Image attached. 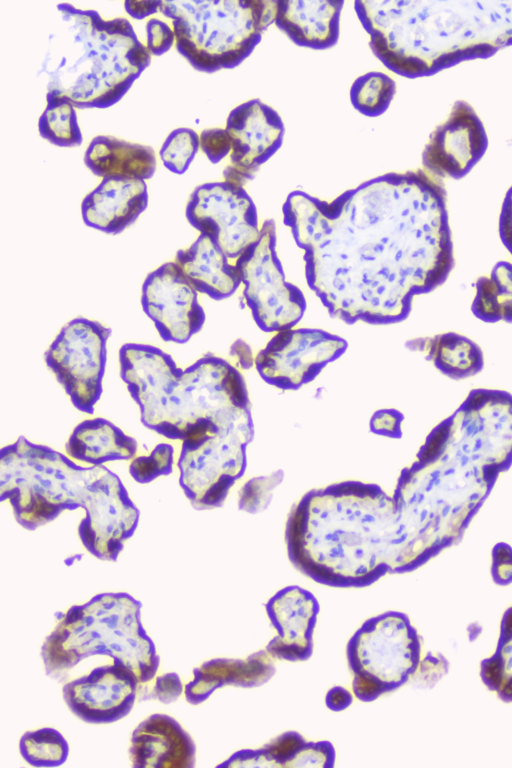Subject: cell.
<instances>
[{
    "instance_id": "1",
    "label": "cell",
    "mask_w": 512,
    "mask_h": 768,
    "mask_svg": "<svg viewBox=\"0 0 512 768\" xmlns=\"http://www.w3.org/2000/svg\"><path fill=\"white\" fill-rule=\"evenodd\" d=\"M282 213L311 290L346 323L406 319L414 298L454 267L443 180L423 168L376 176L331 201L292 191Z\"/></svg>"
},
{
    "instance_id": "2",
    "label": "cell",
    "mask_w": 512,
    "mask_h": 768,
    "mask_svg": "<svg viewBox=\"0 0 512 768\" xmlns=\"http://www.w3.org/2000/svg\"><path fill=\"white\" fill-rule=\"evenodd\" d=\"M512 465V394L474 389L437 424L392 494L396 574L411 572L455 545Z\"/></svg>"
},
{
    "instance_id": "3",
    "label": "cell",
    "mask_w": 512,
    "mask_h": 768,
    "mask_svg": "<svg viewBox=\"0 0 512 768\" xmlns=\"http://www.w3.org/2000/svg\"><path fill=\"white\" fill-rule=\"evenodd\" d=\"M285 543L294 567L322 585L362 588L396 574L392 495L356 480L312 489L292 506Z\"/></svg>"
},
{
    "instance_id": "4",
    "label": "cell",
    "mask_w": 512,
    "mask_h": 768,
    "mask_svg": "<svg viewBox=\"0 0 512 768\" xmlns=\"http://www.w3.org/2000/svg\"><path fill=\"white\" fill-rule=\"evenodd\" d=\"M0 497L28 530L81 507L85 515L78 526L79 538L90 554L103 561H116L139 521L138 508L112 471L103 465H78L24 436L1 449Z\"/></svg>"
},
{
    "instance_id": "5",
    "label": "cell",
    "mask_w": 512,
    "mask_h": 768,
    "mask_svg": "<svg viewBox=\"0 0 512 768\" xmlns=\"http://www.w3.org/2000/svg\"><path fill=\"white\" fill-rule=\"evenodd\" d=\"M354 10L376 58L406 78L512 46V0H356Z\"/></svg>"
},
{
    "instance_id": "6",
    "label": "cell",
    "mask_w": 512,
    "mask_h": 768,
    "mask_svg": "<svg viewBox=\"0 0 512 768\" xmlns=\"http://www.w3.org/2000/svg\"><path fill=\"white\" fill-rule=\"evenodd\" d=\"M119 363L143 425L165 438L183 441L252 419L245 380L221 357L206 354L181 369L158 347L127 343Z\"/></svg>"
},
{
    "instance_id": "7",
    "label": "cell",
    "mask_w": 512,
    "mask_h": 768,
    "mask_svg": "<svg viewBox=\"0 0 512 768\" xmlns=\"http://www.w3.org/2000/svg\"><path fill=\"white\" fill-rule=\"evenodd\" d=\"M57 12L38 73L46 94L80 109L113 106L149 66L151 53L125 18L106 20L69 3Z\"/></svg>"
},
{
    "instance_id": "8",
    "label": "cell",
    "mask_w": 512,
    "mask_h": 768,
    "mask_svg": "<svg viewBox=\"0 0 512 768\" xmlns=\"http://www.w3.org/2000/svg\"><path fill=\"white\" fill-rule=\"evenodd\" d=\"M141 608V602L125 592L100 593L71 606L42 644L46 674L63 679L84 659L108 656L130 668L140 685L152 681L160 657L142 625Z\"/></svg>"
},
{
    "instance_id": "9",
    "label": "cell",
    "mask_w": 512,
    "mask_h": 768,
    "mask_svg": "<svg viewBox=\"0 0 512 768\" xmlns=\"http://www.w3.org/2000/svg\"><path fill=\"white\" fill-rule=\"evenodd\" d=\"M276 0H170L159 12L172 21L177 51L200 72L240 65L274 24Z\"/></svg>"
},
{
    "instance_id": "10",
    "label": "cell",
    "mask_w": 512,
    "mask_h": 768,
    "mask_svg": "<svg viewBox=\"0 0 512 768\" xmlns=\"http://www.w3.org/2000/svg\"><path fill=\"white\" fill-rule=\"evenodd\" d=\"M346 653L353 693L363 702L402 687L433 657L422 658L419 634L399 611L366 620L350 638Z\"/></svg>"
},
{
    "instance_id": "11",
    "label": "cell",
    "mask_w": 512,
    "mask_h": 768,
    "mask_svg": "<svg viewBox=\"0 0 512 768\" xmlns=\"http://www.w3.org/2000/svg\"><path fill=\"white\" fill-rule=\"evenodd\" d=\"M253 432V420H250L182 441L179 484L194 508L206 510L222 506L244 474L246 451Z\"/></svg>"
},
{
    "instance_id": "12",
    "label": "cell",
    "mask_w": 512,
    "mask_h": 768,
    "mask_svg": "<svg viewBox=\"0 0 512 768\" xmlns=\"http://www.w3.org/2000/svg\"><path fill=\"white\" fill-rule=\"evenodd\" d=\"M243 295L254 321L265 332L295 327L304 315L302 291L286 280L276 250V226L268 219L258 239L236 260Z\"/></svg>"
},
{
    "instance_id": "13",
    "label": "cell",
    "mask_w": 512,
    "mask_h": 768,
    "mask_svg": "<svg viewBox=\"0 0 512 768\" xmlns=\"http://www.w3.org/2000/svg\"><path fill=\"white\" fill-rule=\"evenodd\" d=\"M111 330L83 317L62 327L45 353V362L81 412L92 414L103 391L107 341Z\"/></svg>"
},
{
    "instance_id": "14",
    "label": "cell",
    "mask_w": 512,
    "mask_h": 768,
    "mask_svg": "<svg viewBox=\"0 0 512 768\" xmlns=\"http://www.w3.org/2000/svg\"><path fill=\"white\" fill-rule=\"evenodd\" d=\"M185 215L192 227L212 238L233 262L260 235L252 198L244 186L225 180L196 187Z\"/></svg>"
},
{
    "instance_id": "15",
    "label": "cell",
    "mask_w": 512,
    "mask_h": 768,
    "mask_svg": "<svg viewBox=\"0 0 512 768\" xmlns=\"http://www.w3.org/2000/svg\"><path fill=\"white\" fill-rule=\"evenodd\" d=\"M338 335L316 328H288L270 338L254 359L261 378L281 390H297L313 381L346 350Z\"/></svg>"
},
{
    "instance_id": "16",
    "label": "cell",
    "mask_w": 512,
    "mask_h": 768,
    "mask_svg": "<svg viewBox=\"0 0 512 768\" xmlns=\"http://www.w3.org/2000/svg\"><path fill=\"white\" fill-rule=\"evenodd\" d=\"M225 130L231 152L223 180L242 186L279 150L285 133L281 116L260 99L248 100L232 109Z\"/></svg>"
},
{
    "instance_id": "17",
    "label": "cell",
    "mask_w": 512,
    "mask_h": 768,
    "mask_svg": "<svg viewBox=\"0 0 512 768\" xmlns=\"http://www.w3.org/2000/svg\"><path fill=\"white\" fill-rule=\"evenodd\" d=\"M141 303L165 341L185 343L205 322L198 292L173 261L148 274L142 285Z\"/></svg>"
},
{
    "instance_id": "18",
    "label": "cell",
    "mask_w": 512,
    "mask_h": 768,
    "mask_svg": "<svg viewBox=\"0 0 512 768\" xmlns=\"http://www.w3.org/2000/svg\"><path fill=\"white\" fill-rule=\"evenodd\" d=\"M487 147L488 137L480 117L468 102L458 100L431 133L422 152V166L441 180L460 179L481 160Z\"/></svg>"
},
{
    "instance_id": "19",
    "label": "cell",
    "mask_w": 512,
    "mask_h": 768,
    "mask_svg": "<svg viewBox=\"0 0 512 768\" xmlns=\"http://www.w3.org/2000/svg\"><path fill=\"white\" fill-rule=\"evenodd\" d=\"M140 686L137 675L119 663L97 666L66 682L63 699L69 710L90 724H110L132 710Z\"/></svg>"
},
{
    "instance_id": "20",
    "label": "cell",
    "mask_w": 512,
    "mask_h": 768,
    "mask_svg": "<svg viewBox=\"0 0 512 768\" xmlns=\"http://www.w3.org/2000/svg\"><path fill=\"white\" fill-rule=\"evenodd\" d=\"M275 636L265 651L272 659L299 662L313 653L319 604L308 590L293 585L275 593L266 604Z\"/></svg>"
},
{
    "instance_id": "21",
    "label": "cell",
    "mask_w": 512,
    "mask_h": 768,
    "mask_svg": "<svg viewBox=\"0 0 512 768\" xmlns=\"http://www.w3.org/2000/svg\"><path fill=\"white\" fill-rule=\"evenodd\" d=\"M129 757L134 768H192L196 746L175 718L155 713L133 730Z\"/></svg>"
},
{
    "instance_id": "22",
    "label": "cell",
    "mask_w": 512,
    "mask_h": 768,
    "mask_svg": "<svg viewBox=\"0 0 512 768\" xmlns=\"http://www.w3.org/2000/svg\"><path fill=\"white\" fill-rule=\"evenodd\" d=\"M148 205L146 182L140 179L102 178L81 203L83 221L107 234L130 226Z\"/></svg>"
},
{
    "instance_id": "23",
    "label": "cell",
    "mask_w": 512,
    "mask_h": 768,
    "mask_svg": "<svg viewBox=\"0 0 512 768\" xmlns=\"http://www.w3.org/2000/svg\"><path fill=\"white\" fill-rule=\"evenodd\" d=\"M343 6L342 0H276L274 24L300 47L329 49L339 40Z\"/></svg>"
},
{
    "instance_id": "24",
    "label": "cell",
    "mask_w": 512,
    "mask_h": 768,
    "mask_svg": "<svg viewBox=\"0 0 512 768\" xmlns=\"http://www.w3.org/2000/svg\"><path fill=\"white\" fill-rule=\"evenodd\" d=\"M231 261L212 238L200 233L188 248L176 253L173 262L198 293L221 300L241 285Z\"/></svg>"
},
{
    "instance_id": "25",
    "label": "cell",
    "mask_w": 512,
    "mask_h": 768,
    "mask_svg": "<svg viewBox=\"0 0 512 768\" xmlns=\"http://www.w3.org/2000/svg\"><path fill=\"white\" fill-rule=\"evenodd\" d=\"M266 651L246 660L213 659L193 670V678L184 686L186 700L192 705L204 702L216 689L225 685L254 686L265 682L274 671Z\"/></svg>"
},
{
    "instance_id": "26",
    "label": "cell",
    "mask_w": 512,
    "mask_h": 768,
    "mask_svg": "<svg viewBox=\"0 0 512 768\" xmlns=\"http://www.w3.org/2000/svg\"><path fill=\"white\" fill-rule=\"evenodd\" d=\"M84 163L101 178L150 179L156 170L155 152L150 146L98 135L88 144Z\"/></svg>"
},
{
    "instance_id": "27",
    "label": "cell",
    "mask_w": 512,
    "mask_h": 768,
    "mask_svg": "<svg viewBox=\"0 0 512 768\" xmlns=\"http://www.w3.org/2000/svg\"><path fill=\"white\" fill-rule=\"evenodd\" d=\"M137 442L107 419L96 417L80 422L65 444L66 455L74 461L101 466L115 460L133 459Z\"/></svg>"
},
{
    "instance_id": "28",
    "label": "cell",
    "mask_w": 512,
    "mask_h": 768,
    "mask_svg": "<svg viewBox=\"0 0 512 768\" xmlns=\"http://www.w3.org/2000/svg\"><path fill=\"white\" fill-rule=\"evenodd\" d=\"M334 759L330 743L307 742L298 733L288 732L258 750L238 751L219 766L331 767Z\"/></svg>"
},
{
    "instance_id": "29",
    "label": "cell",
    "mask_w": 512,
    "mask_h": 768,
    "mask_svg": "<svg viewBox=\"0 0 512 768\" xmlns=\"http://www.w3.org/2000/svg\"><path fill=\"white\" fill-rule=\"evenodd\" d=\"M409 350L421 353L443 375L462 380L475 376L484 367L480 346L467 336L445 332L407 341Z\"/></svg>"
},
{
    "instance_id": "30",
    "label": "cell",
    "mask_w": 512,
    "mask_h": 768,
    "mask_svg": "<svg viewBox=\"0 0 512 768\" xmlns=\"http://www.w3.org/2000/svg\"><path fill=\"white\" fill-rule=\"evenodd\" d=\"M471 310L484 322L512 323V263L498 262L489 276L475 284Z\"/></svg>"
},
{
    "instance_id": "31",
    "label": "cell",
    "mask_w": 512,
    "mask_h": 768,
    "mask_svg": "<svg viewBox=\"0 0 512 768\" xmlns=\"http://www.w3.org/2000/svg\"><path fill=\"white\" fill-rule=\"evenodd\" d=\"M480 677L499 699L512 703V605L503 614L494 652L480 664Z\"/></svg>"
},
{
    "instance_id": "32",
    "label": "cell",
    "mask_w": 512,
    "mask_h": 768,
    "mask_svg": "<svg viewBox=\"0 0 512 768\" xmlns=\"http://www.w3.org/2000/svg\"><path fill=\"white\" fill-rule=\"evenodd\" d=\"M76 108L67 100L46 94V107L38 120L40 136L59 147H77L83 136Z\"/></svg>"
},
{
    "instance_id": "33",
    "label": "cell",
    "mask_w": 512,
    "mask_h": 768,
    "mask_svg": "<svg viewBox=\"0 0 512 768\" xmlns=\"http://www.w3.org/2000/svg\"><path fill=\"white\" fill-rule=\"evenodd\" d=\"M396 93V83L387 74L367 72L355 79L350 88L353 107L367 117H378L389 108Z\"/></svg>"
},
{
    "instance_id": "34",
    "label": "cell",
    "mask_w": 512,
    "mask_h": 768,
    "mask_svg": "<svg viewBox=\"0 0 512 768\" xmlns=\"http://www.w3.org/2000/svg\"><path fill=\"white\" fill-rule=\"evenodd\" d=\"M19 751L31 766L57 767L66 762L69 745L58 730L43 727L25 732L19 741Z\"/></svg>"
},
{
    "instance_id": "35",
    "label": "cell",
    "mask_w": 512,
    "mask_h": 768,
    "mask_svg": "<svg viewBox=\"0 0 512 768\" xmlns=\"http://www.w3.org/2000/svg\"><path fill=\"white\" fill-rule=\"evenodd\" d=\"M199 148V134L193 129L181 127L169 133L159 154L169 171L181 175L187 171Z\"/></svg>"
},
{
    "instance_id": "36",
    "label": "cell",
    "mask_w": 512,
    "mask_h": 768,
    "mask_svg": "<svg viewBox=\"0 0 512 768\" xmlns=\"http://www.w3.org/2000/svg\"><path fill=\"white\" fill-rule=\"evenodd\" d=\"M174 450L168 443L158 444L149 455L135 456L129 472L139 483H148L160 476L168 475L173 470Z\"/></svg>"
},
{
    "instance_id": "37",
    "label": "cell",
    "mask_w": 512,
    "mask_h": 768,
    "mask_svg": "<svg viewBox=\"0 0 512 768\" xmlns=\"http://www.w3.org/2000/svg\"><path fill=\"white\" fill-rule=\"evenodd\" d=\"M283 474L275 472L269 476L251 479L239 494L240 509L249 513L263 510L270 501L273 489L281 482Z\"/></svg>"
},
{
    "instance_id": "38",
    "label": "cell",
    "mask_w": 512,
    "mask_h": 768,
    "mask_svg": "<svg viewBox=\"0 0 512 768\" xmlns=\"http://www.w3.org/2000/svg\"><path fill=\"white\" fill-rule=\"evenodd\" d=\"M200 148L212 163H218L231 152V141L225 128L203 130L200 135Z\"/></svg>"
},
{
    "instance_id": "39",
    "label": "cell",
    "mask_w": 512,
    "mask_h": 768,
    "mask_svg": "<svg viewBox=\"0 0 512 768\" xmlns=\"http://www.w3.org/2000/svg\"><path fill=\"white\" fill-rule=\"evenodd\" d=\"M183 692L180 677L175 672H169L153 679L152 686L142 695L141 700L156 699L164 704L174 702Z\"/></svg>"
},
{
    "instance_id": "40",
    "label": "cell",
    "mask_w": 512,
    "mask_h": 768,
    "mask_svg": "<svg viewBox=\"0 0 512 768\" xmlns=\"http://www.w3.org/2000/svg\"><path fill=\"white\" fill-rule=\"evenodd\" d=\"M146 35V47L151 55L155 56L167 52L175 42L173 28L157 18H152L147 22Z\"/></svg>"
},
{
    "instance_id": "41",
    "label": "cell",
    "mask_w": 512,
    "mask_h": 768,
    "mask_svg": "<svg viewBox=\"0 0 512 768\" xmlns=\"http://www.w3.org/2000/svg\"><path fill=\"white\" fill-rule=\"evenodd\" d=\"M403 416L394 409L377 411L371 418V430L384 436L398 438L401 436Z\"/></svg>"
},
{
    "instance_id": "42",
    "label": "cell",
    "mask_w": 512,
    "mask_h": 768,
    "mask_svg": "<svg viewBox=\"0 0 512 768\" xmlns=\"http://www.w3.org/2000/svg\"><path fill=\"white\" fill-rule=\"evenodd\" d=\"M493 575L500 583L512 581V549L507 544H498L493 552Z\"/></svg>"
},
{
    "instance_id": "43",
    "label": "cell",
    "mask_w": 512,
    "mask_h": 768,
    "mask_svg": "<svg viewBox=\"0 0 512 768\" xmlns=\"http://www.w3.org/2000/svg\"><path fill=\"white\" fill-rule=\"evenodd\" d=\"M499 236L512 256V186L506 192L499 216Z\"/></svg>"
},
{
    "instance_id": "44",
    "label": "cell",
    "mask_w": 512,
    "mask_h": 768,
    "mask_svg": "<svg viewBox=\"0 0 512 768\" xmlns=\"http://www.w3.org/2000/svg\"><path fill=\"white\" fill-rule=\"evenodd\" d=\"M162 1L160 0H143V1H131L126 0L124 7L126 12L133 18L141 20L147 16L159 12Z\"/></svg>"
},
{
    "instance_id": "45",
    "label": "cell",
    "mask_w": 512,
    "mask_h": 768,
    "mask_svg": "<svg viewBox=\"0 0 512 768\" xmlns=\"http://www.w3.org/2000/svg\"><path fill=\"white\" fill-rule=\"evenodd\" d=\"M350 702V693L344 689L331 690L327 695V705L333 710H341Z\"/></svg>"
},
{
    "instance_id": "46",
    "label": "cell",
    "mask_w": 512,
    "mask_h": 768,
    "mask_svg": "<svg viewBox=\"0 0 512 768\" xmlns=\"http://www.w3.org/2000/svg\"><path fill=\"white\" fill-rule=\"evenodd\" d=\"M231 354L237 358L238 363L244 368L249 367L254 363L249 348L244 344L235 343L232 346Z\"/></svg>"
}]
</instances>
